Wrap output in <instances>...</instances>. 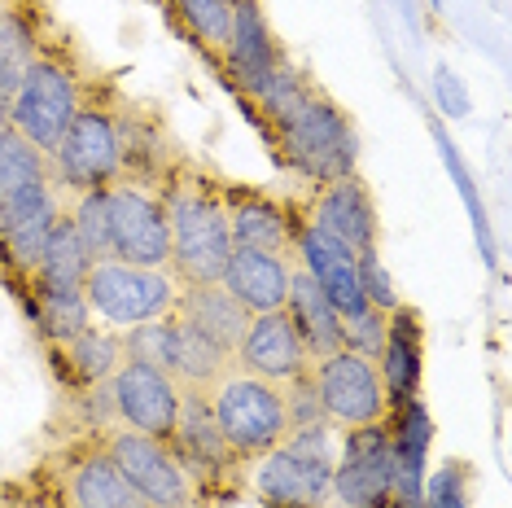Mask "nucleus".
Instances as JSON below:
<instances>
[{
	"mask_svg": "<svg viewBox=\"0 0 512 508\" xmlns=\"http://www.w3.org/2000/svg\"><path fill=\"white\" fill-rule=\"evenodd\" d=\"M171 224V263L167 268L180 276V285H206L219 281L232 254L228 233V206L224 198L197 176H180L162 193Z\"/></svg>",
	"mask_w": 512,
	"mask_h": 508,
	"instance_id": "f257e3e1",
	"label": "nucleus"
},
{
	"mask_svg": "<svg viewBox=\"0 0 512 508\" xmlns=\"http://www.w3.org/2000/svg\"><path fill=\"white\" fill-rule=\"evenodd\" d=\"M337 465V434L329 421L289 430L281 447L259 456L254 491L267 508H324Z\"/></svg>",
	"mask_w": 512,
	"mask_h": 508,
	"instance_id": "f03ea898",
	"label": "nucleus"
},
{
	"mask_svg": "<svg viewBox=\"0 0 512 508\" xmlns=\"http://www.w3.org/2000/svg\"><path fill=\"white\" fill-rule=\"evenodd\" d=\"M276 132H281V149L289 154V163L302 176H311L320 184L355 176V158H359L355 127L324 92L311 88L294 110H285L276 119Z\"/></svg>",
	"mask_w": 512,
	"mask_h": 508,
	"instance_id": "7ed1b4c3",
	"label": "nucleus"
},
{
	"mask_svg": "<svg viewBox=\"0 0 512 508\" xmlns=\"http://www.w3.org/2000/svg\"><path fill=\"white\" fill-rule=\"evenodd\" d=\"M206 408H211L219 434L228 438V447L237 456L259 460L263 452L281 447L289 434L281 386L254 373H241V368H228L219 377V386L206 395Z\"/></svg>",
	"mask_w": 512,
	"mask_h": 508,
	"instance_id": "20e7f679",
	"label": "nucleus"
},
{
	"mask_svg": "<svg viewBox=\"0 0 512 508\" xmlns=\"http://www.w3.org/2000/svg\"><path fill=\"white\" fill-rule=\"evenodd\" d=\"M84 298L92 307V320L123 333L145 320L171 316L180 303V276L171 268H136V263L101 259L88 268Z\"/></svg>",
	"mask_w": 512,
	"mask_h": 508,
	"instance_id": "39448f33",
	"label": "nucleus"
},
{
	"mask_svg": "<svg viewBox=\"0 0 512 508\" xmlns=\"http://www.w3.org/2000/svg\"><path fill=\"white\" fill-rule=\"evenodd\" d=\"M49 163H53V180L66 193L106 189V184L127 176V149L114 114L101 106H79L66 136L49 154Z\"/></svg>",
	"mask_w": 512,
	"mask_h": 508,
	"instance_id": "423d86ee",
	"label": "nucleus"
},
{
	"mask_svg": "<svg viewBox=\"0 0 512 508\" xmlns=\"http://www.w3.org/2000/svg\"><path fill=\"white\" fill-rule=\"evenodd\" d=\"M84 106L79 97V84L71 75V66H62L57 57H36V66L27 71V79L18 84L14 101L5 106V123L22 132L36 149L53 154L57 141L66 136V127Z\"/></svg>",
	"mask_w": 512,
	"mask_h": 508,
	"instance_id": "0eeeda50",
	"label": "nucleus"
},
{
	"mask_svg": "<svg viewBox=\"0 0 512 508\" xmlns=\"http://www.w3.org/2000/svg\"><path fill=\"white\" fill-rule=\"evenodd\" d=\"M106 206H110V250L119 263L136 268H167L171 263V224H167V202L149 184L119 176L106 184Z\"/></svg>",
	"mask_w": 512,
	"mask_h": 508,
	"instance_id": "6e6552de",
	"label": "nucleus"
},
{
	"mask_svg": "<svg viewBox=\"0 0 512 508\" xmlns=\"http://www.w3.org/2000/svg\"><path fill=\"white\" fill-rule=\"evenodd\" d=\"M106 452L127 478V487L145 500V508H197L202 500L193 478L171 452V443H162V438L119 425L106 438Z\"/></svg>",
	"mask_w": 512,
	"mask_h": 508,
	"instance_id": "1a4fd4ad",
	"label": "nucleus"
},
{
	"mask_svg": "<svg viewBox=\"0 0 512 508\" xmlns=\"http://www.w3.org/2000/svg\"><path fill=\"white\" fill-rule=\"evenodd\" d=\"M311 381L324 408V421L342 425V430H359V425H377L386 417V386H381L377 364L355 351H333L311 364Z\"/></svg>",
	"mask_w": 512,
	"mask_h": 508,
	"instance_id": "9d476101",
	"label": "nucleus"
},
{
	"mask_svg": "<svg viewBox=\"0 0 512 508\" xmlns=\"http://www.w3.org/2000/svg\"><path fill=\"white\" fill-rule=\"evenodd\" d=\"M329 500L342 508H386L394 500V438L381 430V421L346 430Z\"/></svg>",
	"mask_w": 512,
	"mask_h": 508,
	"instance_id": "9b49d317",
	"label": "nucleus"
},
{
	"mask_svg": "<svg viewBox=\"0 0 512 508\" xmlns=\"http://www.w3.org/2000/svg\"><path fill=\"white\" fill-rule=\"evenodd\" d=\"M106 399L114 408V421L127 425V430H141V434H154L167 443L171 430H176V417H180V381L171 373H162L154 364H141V360H123L119 373L106 381Z\"/></svg>",
	"mask_w": 512,
	"mask_h": 508,
	"instance_id": "f8f14e48",
	"label": "nucleus"
},
{
	"mask_svg": "<svg viewBox=\"0 0 512 508\" xmlns=\"http://www.w3.org/2000/svg\"><path fill=\"white\" fill-rule=\"evenodd\" d=\"M49 202H62V184L53 180L49 154L0 119V237Z\"/></svg>",
	"mask_w": 512,
	"mask_h": 508,
	"instance_id": "ddd939ff",
	"label": "nucleus"
},
{
	"mask_svg": "<svg viewBox=\"0 0 512 508\" xmlns=\"http://www.w3.org/2000/svg\"><path fill=\"white\" fill-rule=\"evenodd\" d=\"M232 368L254 373L263 381H276V386L307 373L311 355H307V346H302L289 311H259V316H250L246 338H241L237 355H232Z\"/></svg>",
	"mask_w": 512,
	"mask_h": 508,
	"instance_id": "4468645a",
	"label": "nucleus"
},
{
	"mask_svg": "<svg viewBox=\"0 0 512 508\" xmlns=\"http://www.w3.org/2000/svg\"><path fill=\"white\" fill-rule=\"evenodd\" d=\"M167 443L197 491L211 487V482H224L232 465L241 460L228 447V438L219 434L211 408H206V395H189V390H184V399H180V417H176V430H171Z\"/></svg>",
	"mask_w": 512,
	"mask_h": 508,
	"instance_id": "2eb2a0df",
	"label": "nucleus"
},
{
	"mask_svg": "<svg viewBox=\"0 0 512 508\" xmlns=\"http://www.w3.org/2000/svg\"><path fill=\"white\" fill-rule=\"evenodd\" d=\"M311 228L337 241V246H346L351 254L377 250V206H372L364 180L342 176L324 184L316 206H311Z\"/></svg>",
	"mask_w": 512,
	"mask_h": 508,
	"instance_id": "dca6fc26",
	"label": "nucleus"
},
{
	"mask_svg": "<svg viewBox=\"0 0 512 508\" xmlns=\"http://www.w3.org/2000/svg\"><path fill=\"white\" fill-rule=\"evenodd\" d=\"M294 250H298V268L320 285L324 298L337 307V316H355V311L368 307L364 290H359V254L316 233L311 224H302L294 233Z\"/></svg>",
	"mask_w": 512,
	"mask_h": 508,
	"instance_id": "f3484780",
	"label": "nucleus"
},
{
	"mask_svg": "<svg viewBox=\"0 0 512 508\" xmlns=\"http://www.w3.org/2000/svg\"><path fill=\"white\" fill-rule=\"evenodd\" d=\"M219 49L228 53V66L232 75H237V84L250 92H259L267 79H272V71L285 62L281 49H276V36L272 27H267L263 9L254 5V0H232V14H228V36Z\"/></svg>",
	"mask_w": 512,
	"mask_h": 508,
	"instance_id": "a211bd4d",
	"label": "nucleus"
},
{
	"mask_svg": "<svg viewBox=\"0 0 512 508\" xmlns=\"http://www.w3.org/2000/svg\"><path fill=\"white\" fill-rule=\"evenodd\" d=\"M289 276H294L289 254H263V250H237L232 246L228 268H224L219 281H224V290L237 298L250 316H259V311H285Z\"/></svg>",
	"mask_w": 512,
	"mask_h": 508,
	"instance_id": "6ab92c4d",
	"label": "nucleus"
},
{
	"mask_svg": "<svg viewBox=\"0 0 512 508\" xmlns=\"http://www.w3.org/2000/svg\"><path fill=\"white\" fill-rule=\"evenodd\" d=\"M176 316L184 325H193L206 342H215L224 355H237L241 338H246V325H250V311L224 290V281L180 285Z\"/></svg>",
	"mask_w": 512,
	"mask_h": 508,
	"instance_id": "aec40b11",
	"label": "nucleus"
},
{
	"mask_svg": "<svg viewBox=\"0 0 512 508\" xmlns=\"http://www.w3.org/2000/svg\"><path fill=\"white\" fill-rule=\"evenodd\" d=\"M285 311H289V320H294L302 346H307L311 364L324 360V355H333V351H342V316H337V307L324 298V290L302 268H294V276H289Z\"/></svg>",
	"mask_w": 512,
	"mask_h": 508,
	"instance_id": "412c9836",
	"label": "nucleus"
},
{
	"mask_svg": "<svg viewBox=\"0 0 512 508\" xmlns=\"http://www.w3.org/2000/svg\"><path fill=\"white\" fill-rule=\"evenodd\" d=\"M66 500L71 508H145V500L127 487L119 465L110 460L106 447L84 452L66 473Z\"/></svg>",
	"mask_w": 512,
	"mask_h": 508,
	"instance_id": "4be33fe9",
	"label": "nucleus"
},
{
	"mask_svg": "<svg viewBox=\"0 0 512 508\" xmlns=\"http://www.w3.org/2000/svg\"><path fill=\"white\" fill-rule=\"evenodd\" d=\"M228 206V233L237 250H263V254H289L294 228L281 215V206L263 198H232Z\"/></svg>",
	"mask_w": 512,
	"mask_h": 508,
	"instance_id": "5701e85b",
	"label": "nucleus"
},
{
	"mask_svg": "<svg viewBox=\"0 0 512 508\" xmlns=\"http://www.w3.org/2000/svg\"><path fill=\"white\" fill-rule=\"evenodd\" d=\"M62 351V364L66 373H71L79 386H106V381L119 373V364L127 360L123 351V333L119 329H106V325H88L79 338L62 342L57 346Z\"/></svg>",
	"mask_w": 512,
	"mask_h": 508,
	"instance_id": "b1692460",
	"label": "nucleus"
},
{
	"mask_svg": "<svg viewBox=\"0 0 512 508\" xmlns=\"http://www.w3.org/2000/svg\"><path fill=\"white\" fill-rule=\"evenodd\" d=\"M228 368H232V355H224L215 342H206L193 325H184L176 316V364H171V377L180 381V390L211 395Z\"/></svg>",
	"mask_w": 512,
	"mask_h": 508,
	"instance_id": "393cba45",
	"label": "nucleus"
},
{
	"mask_svg": "<svg viewBox=\"0 0 512 508\" xmlns=\"http://www.w3.org/2000/svg\"><path fill=\"white\" fill-rule=\"evenodd\" d=\"M88 268H92V254L84 250V241L71 228V219H57V228L44 241V254L36 263V285H53V290H84L88 281Z\"/></svg>",
	"mask_w": 512,
	"mask_h": 508,
	"instance_id": "a878e982",
	"label": "nucleus"
},
{
	"mask_svg": "<svg viewBox=\"0 0 512 508\" xmlns=\"http://www.w3.org/2000/svg\"><path fill=\"white\" fill-rule=\"evenodd\" d=\"M377 373L386 395L407 399L416 390V373H421V360H416V320L407 311H390V325H386V346L377 355Z\"/></svg>",
	"mask_w": 512,
	"mask_h": 508,
	"instance_id": "bb28decb",
	"label": "nucleus"
},
{
	"mask_svg": "<svg viewBox=\"0 0 512 508\" xmlns=\"http://www.w3.org/2000/svg\"><path fill=\"white\" fill-rule=\"evenodd\" d=\"M36 57H40V44L31 22L18 9H0V114L14 101V92L27 79L31 66H36Z\"/></svg>",
	"mask_w": 512,
	"mask_h": 508,
	"instance_id": "cd10ccee",
	"label": "nucleus"
},
{
	"mask_svg": "<svg viewBox=\"0 0 512 508\" xmlns=\"http://www.w3.org/2000/svg\"><path fill=\"white\" fill-rule=\"evenodd\" d=\"M36 316L57 346L79 338L92 325V307L84 290H53V285H36Z\"/></svg>",
	"mask_w": 512,
	"mask_h": 508,
	"instance_id": "c85d7f7f",
	"label": "nucleus"
},
{
	"mask_svg": "<svg viewBox=\"0 0 512 508\" xmlns=\"http://www.w3.org/2000/svg\"><path fill=\"white\" fill-rule=\"evenodd\" d=\"M123 351H127V360H141V364H154L162 373H171V364H176V311L123 329Z\"/></svg>",
	"mask_w": 512,
	"mask_h": 508,
	"instance_id": "c756f323",
	"label": "nucleus"
},
{
	"mask_svg": "<svg viewBox=\"0 0 512 508\" xmlns=\"http://www.w3.org/2000/svg\"><path fill=\"white\" fill-rule=\"evenodd\" d=\"M71 228L84 241V250L92 254V263L101 259H114L110 250V206H106V189H88V193H75V206L66 211Z\"/></svg>",
	"mask_w": 512,
	"mask_h": 508,
	"instance_id": "7c9ffc66",
	"label": "nucleus"
},
{
	"mask_svg": "<svg viewBox=\"0 0 512 508\" xmlns=\"http://www.w3.org/2000/svg\"><path fill=\"white\" fill-rule=\"evenodd\" d=\"M386 325H390V316L386 311H377V307H364V311H355V316H342V346L377 364L381 346H386Z\"/></svg>",
	"mask_w": 512,
	"mask_h": 508,
	"instance_id": "2f4dec72",
	"label": "nucleus"
},
{
	"mask_svg": "<svg viewBox=\"0 0 512 508\" xmlns=\"http://www.w3.org/2000/svg\"><path fill=\"white\" fill-rule=\"evenodd\" d=\"M307 92H311L307 79H302L289 62H281V66L272 71V79H267V84H263L259 92H254V101H259V106H263L267 114H272V123H276L285 110H294L298 101L307 97Z\"/></svg>",
	"mask_w": 512,
	"mask_h": 508,
	"instance_id": "473e14b6",
	"label": "nucleus"
},
{
	"mask_svg": "<svg viewBox=\"0 0 512 508\" xmlns=\"http://www.w3.org/2000/svg\"><path fill=\"white\" fill-rule=\"evenodd\" d=\"M180 9V18L202 36L206 44H224L228 36V14H232V0H171Z\"/></svg>",
	"mask_w": 512,
	"mask_h": 508,
	"instance_id": "72a5a7b5",
	"label": "nucleus"
},
{
	"mask_svg": "<svg viewBox=\"0 0 512 508\" xmlns=\"http://www.w3.org/2000/svg\"><path fill=\"white\" fill-rule=\"evenodd\" d=\"M285 395V421L289 430H307V425H320L324 421V408H320V395H316V381H311V368L294 381L281 386Z\"/></svg>",
	"mask_w": 512,
	"mask_h": 508,
	"instance_id": "f704fd0d",
	"label": "nucleus"
},
{
	"mask_svg": "<svg viewBox=\"0 0 512 508\" xmlns=\"http://www.w3.org/2000/svg\"><path fill=\"white\" fill-rule=\"evenodd\" d=\"M359 290H364V303L377 307V311H399V294H394V281L386 276V268H381L377 250L359 254Z\"/></svg>",
	"mask_w": 512,
	"mask_h": 508,
	"instance_id": "c9c22d12",
	"label": "nucleus"
},
{
	"mask_svg": "<svg viewBox=\"0 0 512 508\" xmlns=\"http://www.w3.org/2000/svg\"><path fill=\"white\" fill-rule=\"evenodd\" d=\"M421 508H469V491H464V469L447 465L429 478V487L421 495Z\"/></svg>",
	"mask_w": 512,
	"mask_h": 508,
	"instance_id": "e433bc0d",
	"label": "nucleus"
},
{
	"mask_svg": "<svg viewBox=\"0 0 512 508\" xmlns=\"http://www.w3.org/2000/svg\"><path fill=\"white\" fill-rule=\"evenodd\" d=\"M0 119H5V114H0Z\"/></svg>",
	"mask_w": 512,
	"mask_h": 508,
	"instance_id": "4c0bfd02",
	"label": "nucleus"
}]
</instances>
